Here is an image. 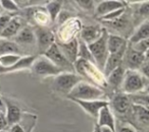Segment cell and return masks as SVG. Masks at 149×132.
<instances>
[{"label": "cell", "instance_id": "6da1fadb", "mask_svg": "<svg viewBox=\"0 0 149 132\" xmlns=\"http://www.w3.org/2000/svg\"><path fill=\"white\" fill-rule=\"evenodd\" d=\"M108 35L107 30L102 29V34L100 36V38L95 41L94 43L89 44L88 48H89L90 52L92 53L94 57V60L96 62L97 68L99 69L101 72H103L104 67H105L106 61L108 59V49H107V40H108Z\"/></svg>", "mask_w": 149, "mask_h": 132}, {"label": "cell", "instance_id": "7a4b0ae2", "mask_svg": "<svg viewBox=\"0 0 149 132\" xmlns=\"http://www.w3.org/2000/svg\"><path fill=\"white\" fill-rule=\"evenodd\" d=\"M103 95L104 91L100 87L82 80L72 89L68 97L72 101V100L95 101V100H100V98H102Z\"/></svg>", "mask_w": 149, "mask_h": 132}, {"label": "cell", "instance_id": "3957f363", "mask_svg": "<svg viewBox=\"0 0 149 132\" xmlns=\"http://www.w3.org/2000/svg\"><path fill=\"white\" fill-rule=\"evenodd\" d=\"M31 70L36 75L41 77H55L58 74H60V73L64 72L63 70H61L59 67H57L53 62H51L44 55H40L36 57V59L34 60L33 64L31 66Z\"/></svg>", "mask_w": 149, "mask_h": 132}, {"label": "cell", "instance_id": "277c9868", "mask_svg": "<svg viewBox=\"0 0 149 132\" xmlns=\"http://www.w3.org/2000/svg\"><path fill=\"white\" fill-rule=\"evenodd\" d=\"M80 81H82L81 76L74 74V72H62L54 77L53 89L58 93L68 96Z\"/></svg>", "mask_w": 149, "mask_h": 132}, {"label": "cell", "instance_id": "5b68a950", "mask_svg": "<svg viewBox=\"0 0 149 132\" xmlns=\"http://www.w3.org/2000/svg\"><path fill=\"white\" fill-rule=\"evenodd\" d=\"M123 91L126 95H135L145 87L144 76L139 71L127 70L123 81Z\"/></svg>", "mask_w": 149, "mask_h": 132}, {"label": "cell", "instance_id": "8992f818", "mask_svg": "<svg viewBox=\"0 0 149 132\" xmlns=\"http://www.w3.org/2000/svg\"><path fill=\"white\" fill-rule=\"evenodd\" d=\"M45 57H47L51 62H53L57 67H59L64 72H74V65H72L68 59L63 56L61 51L58 48L57 44H53L45 53L43 54Z\"/></svg>", "mask_w": 149, "mask_h": 132}, {"label": "cell", "instance_id": "52a82bcc", "mask_svg": "<svg viewBox=\"0 0 149 132\" xmlns=\"http://www.w3.org/2000/svg\"><path fill=\"white\" fill-rule=\"evenodd\" d=\"M36 37L38 48L41 53H45L53 44H55L54 35L50 30L44 29V28H37L34 31Z\"/></svg>", "mask_w": 149, "mask_h": 132}, {"label": "cell", "instance_id": "ba28073f", "mask_svg": "<svg viewBox=\"0 0 149 132\" xmlns=\"http://www.w3.org/2000/svg\"><path fill=\"white\" fill-rule=\"evenodd\" d=\"M126 64L128 66L129 70H138L141 68V66L143 65L145 61H146V57L145 54L142 52H139L135 50L134 48H127L126 51Z\"/></svg>", "mask_w": 149, "mask_h": 132}, {"label": "cell", "instance_id": "9c48e42d", "mask_svg": "<svg viewBox=\"0 0 149 132\" xmlns=\"http://www.w3.org/2000/svg\"><path fill=\"white\" fill-rule=\"evenodd\" d=\"M58 48L63 54V56L74 65L78 61V53H79V41L76 38L70 40L68 43H58Z\"/></svg>", "mask_w": 149, "mask_h": 132}, {"label": "cell", "instance_id": "30bf717a", "mask_svg": "<svg viewBox=\"0 0 149 132\" xmlns=\"http://www.w3.org/2000/svg\"><path fill=\"white\" fill-rule=\"evenodd\" d=\"M125 8V2L118 1V0H105L101 1L95 8V15L99 19L109 14L111 12H114L116 10Z\"/></svg>", "mask_w": 149, "mask_h": 132}, {"label": "cell", "instance_id": "8fae6325", "mask_svg": "<svg viewBox=\"0 0 149 132\" xmlns=\"http://www.w3.org/2000/svg\"><path fill=\"white\" fill-rule=\"evenodd\" d=\"M77 103L86 113L91 115L92 117H98L100 110L104 107L109 106V103L104 100H95V101H81V100H72Z\"/></svg>", "mask_w": 149, "mask_h": 132}, {"label": "cell", "instance_id": "7c38bea8", "mask_svg": "<svg viewBox=\"0 0 149 132\" xmlns=\"http://www.w3.org/2000/svg\"><path fill=\"white\" fill-rule=\"evenodd\" d=\"M127 48H128V45H125L118 52L108 56V59L106 61L105 67H104V70H103L105 76H107L112 70H114L116 68H118V66L122 65V62L125 57V54H126Z\"/></svg>", "mask_w": 149, "mask_h": 132}, {"label": "cell", "instance_id": "4fadbf2b", "mask_svg": "<svg viewBox=\"0 0 149 132\" xmlns=\"http://www.w3.org/2000/svg\"><path fill=\"white\" fill-rule=\"evenodd\" d=\"M97 119V125L99 127H108L113 132H116V121H114V117L110 111L109 106L102 108L100 110Z\"/></svg>", "mask_w": 149, "mask_h": 132}, {"label": "cell", "instance_id": "5bb4252c", "mask_svg": "<svg viewBox=\"0 0 149 132\" xmlns=\"http://www.w3.org/2000/svg\"><path fill=\"white\" fill-rule=\"evenodd\" d=\"M22 29H23V21H22L21 17H11L10 21L8 23L7 27L5 28L0 39L7 40L13 37H17V35L22 31Z\"/></svg>", "mask_w": 149, "mask_h": 132}, {"label": "cell", "instance_id": "9a60e30c", "mask_svg": "<svg viewBox=\"0 0 149 132\" xmlns=\"http://www.w3.org/2000/svg\"><path fill=\"white\" fill-rule=\"evenodd\" d=\"M102 34V29L99 27H94V25H88L84 27L81 32V39L85 42L87 45L94 43L100 38Z\"/></svg>", "mask_w": 149, "mask_h": 132}, {"label": "cell", "instance_id": "2e32d148", "mask_svg": "<svg viewBox=\"0 0 149 132\" xmlns=\"http://www.w3.org/2000/svg\"><path fill=\"white\" fill-rule=\"evenodd\" d=\"M35 59H36V56H25V57H22L21 59H19L15 65L11 66V67H8V68H2V67H0V74L15 72V71H19V70H22V69H26V68H31L32 64H33Z\"/></svg>", "mask_w": 149, "mask_h": 132}, {"label": "cell", "instance_id": "e0dca14e", "mask_svg": "<svg viewBox=\"0 0 149 132\" xmlns=\"http://www.w3.org/2000/svg\"><path fill=\"white\" fill-rule=\"evenodd\" d=\"M112 107L118 114H126L131 106V99L126 94H118L112 99Z\"/></svg>", "mask_w": 149, "mask_h": 132}, {"label": "cell", "instance_id": "ac0fdd59", "mask_svg": "<svg viewBox=\"0 0 149 132\" xmlns=\"http://www.w3.org/2000/svg\"><path fill=\"white\" fill-rule=\"evenodd\" d=\"M125 73H126V70L124 69V67L122 65L118 66V68L112 70L106 76V82H107V85H110L111 87H114V89L118 87H122L123 81H124Z\"/></svg>", "mask_w": 149, "mask_h": 132}, {"label": "cell", "instance_id": "d6986e66", "mask_svg": "<svg viewBox=\"0 0 149 132\" xmlns=\"http://www.w3.org/2000/svg\"><path fill=\"white\" fill-rule=\"evenodd\" d=\"M17 45H32L36 42L35 33L29 27H25L15 38Z\"/></svg>", "mask_w": 149, "mask_h": 132}, {"label": "cell", "instance_id": "ffe728a7", "mask_svg": "<svg viewBox=\"0 0 149 132\" xmlns=\"http://www.w3.org/2000/svg\"><path fill=\"white\" fill-rule=\"evenodd\" d=\"M125 45H127L126 39H124V38L120 37V36H118V35H112V34L108 35L107 49H108L109 55L118 52Z\"/></svg>", "mask_w": 149, "mask_h": 132}, {"label": "cell", "instance_id": "44dd1931", "mask_svg": "<svg viewBox=\"0 0 149 132\" xmlns=\"http://www.w3.org/2000/svg\"><path fill=\"white\" fill-rule=\"evenodd\" d=\"M6 120L9 126H13L15 124H19V120L22 118V111L17 106L13 104H7L6 107Z\"/></svg>", "mask_w": 149, "mask_h": 132}, {"label": "cell", "instance_id": "7402d4cb", "mask_svg": "<svg viewBox=\"0 0 149 132\" xmlns=\"http://www.w3.org/2000/svg\"><path fill=\"white\" fill-rule=\"evenodd\" d=\"M149 38V21L143 23L138 29L136 30L133 36L131 37L130 42L135 45V44L139 43V42L143 41V40H146Z\"/></svg>", "mask_w": 149, "mask_h": 132}, {"label": "cell", "instance_id": "603a6c76", "mask_svg": "<svg viewBox=\"0 0 149 132\" xmlns=\"http://www.w3.org/2000/svg\"><path fill=\"white\" fill-rule=\"evenodd\" d=\"M19 45L15 42L1 39V41H0V56L7 55V54L19 55Z\"/></svg>", "mask_w": 149, "mask_h": 132}, {"label": "cell", "instance_id": "cb8c5ba5", "mask_svg": "<svg viewBox=\"0 0 149 132\" xmlns=\"http://www.w3.org/2000/svg\"><path fill=\"white\" fill-rule=\"evenodd\" d=\"M78 59H82V60H85L87 62H90V63L94 64L96 65V62L94 60V57L92 55V53L90 52L89 48H88V45L81 41L79 42V53H78Z\"/></svg>", "mask_w": 149, "mask_h": 132}, {"label": "cell", "instance_id": "d4e9b609", "mask_svg": "<svg viewBox=\"0 0 149 132\" xmlns=\"http://www.w3.org/2000/svg\"><path fill=\"white\" fill-rule=\"evenodd\" d=\"M62 1H50L46 5V10L49 15L50 19L54 21L58 17L59 13L61 12Z\"/></svg>", "mask_w": 149, "mask_h": 132}, {"label": "cell", "instance_id": "484cf974", "mask_svg": "<svg viewBox=\"0 0 149 132\" xmlns=\"http://www.w3.org/2000/svg\"><path fill=\"white\" fill-rule=\"evenodd\" d=\"M133 111L138 120L143 124H149V108L140 105H133Z\"/></svg>", "mask_w": 149, "mask_h": 132}, {"label": "cell", "instance_id": "4316f807", "mask_svg": "<svg viewBox=\"0 0 149 132\" xmlns=\"http://www.w3.org/2000/svg\"><path fill=\"white\" fill-rule=\"evenodd\" d=\"M21 56L15 55V54H7V55H1L0 56V67L2 68H8L11 67L13 65H15Z\"/></svg>", "mask_w": 149, "mask_h": 132}, {"label": "cell", "instance_id": "83f0119b", "mask_svg": "<svg viewBox=\"0 0 149 132\" xmlns=\"http://www.w3.org/2000/svg\"><path fill=\"white\" fill-rule=\"evenodd\" d=\"M131 100L135 105L144 106L146 108H149V95H133L131 97Z\"/></svg>", "mask_w": 149, "mask_h": 132}, {"label": "cell", "instance_id": "f1b7e54d", "mask_svg": "<svg viewBox=\"0 0 149 132\" xmlns=\"http://www.w3.org/2000/svg\"><path fill=\"white\" fill-rule=\"evenodd\" d=\"M0 3H1V7L9 12H15L19 10V6H17V2L13 1V0H1Z\"/></svg>", "mask_w": 149, "mask_h": 132}, {"label": "cell", "instance_id": "f546056e", "mask_svg": "<svg viewBox=\"0 0 149 132\" xmlns=\"http://www.w3.org/2000/svg\"><path fill=\"white\" fill-rule=\"evenodd\" d=\"M11 19V15L9 14H0V37L4 32L5 28L7 27L8 23Z\"/></svg>", "mask_w": 149, "mask_h": 132}, {"label": "cell", "instance_id": "4dcf8cb0", "mask_svg": "<svg viewBox=\"0 0 149 132\" xmlns=\"http://www.w3.org/2000/svg\"><path fill=\"white\" fill-rule=\"evenodd\" d=\"M133 48H134L135 50H137V51L142 52V53L145 54V52H146L149 48V38L146 40H143V41L139 42V43L135 44Z\"/></svg>", "mask_w": 149, "mask_h": 132}, {"label": "cell", "instance_id": "1f68e13d", "mask_svg": "<svg viewBox=\"0 0 149 132\" xmlns=\"http://www.w3.org/2000/svg\"><path fill=\"white\" fill-rule=\"evenodd\" d=\"M139 70H140V73L145 78L149 79V60L146 59V61L143 63V65L141 66V68Z\"/></svg>", "mask_w": 149, "mask_h": 132}, {"label": "cell", "instance_id": "d6a6232c", "mask_svg": "<svg viewBox=\"0 0 149 132\" xmlns=\"http://www.w3.org/2000/svg\"><path fill=\"white\" fill-rule=\"evenodd\" d=\"M78 4H80V6L84 9H91L93 7V1L92 0H78L77 1Z\"/></svg>", "mask_w": 149, "mask_h": 132}, {"label": "cell", "instance_id": "836d02e7", "mask_svg": "<svg viewBox=\"0 0 149 132\" xmlns=\"http://www.w3.org/2000/svg\"><path fill=\"white\" fill-rule=\"evenodd\" d=\"M7 125H8V123H7L6 116H5V114H3L1 112L0 113V131H3L6 128Z\"/></svg>", "mask_w": 149, "mask_h": 132}, {"label": "cell", "instance_id": "e575fe53", "mask_svg": "<svg viewBox=\"0 0 149 132\" xmlns=\"http://www.w3.org/2000/svg\"><path fill=\"white\" fill-rule=\"evenodd\" d=\"M139 13L141 15H149V2H144L139 8Z\"/></svg>", "mask_w": 149, "mask_h": 132}, {"label": "cell", "instance_id": "d590c367", "mask_svg": "<svg viewBox=\"0 0 149 132\" xmlns=\"http://www.w3.org/2000/svg\"><path fill=\"white\" fill-rule=\"evenodd\" d=\"M10 132H25V130L23 129V127L19 124H15V125L11 126Z\"/></svg>", "mask_w": 149, "mask_h": 132}, {"label": "cell", "instance_id": "8d00e7d4", "mask_svg": "<svg viewBox=\"0 0 149 132\" xmlns=\"http://www.w3.org/2000/svg\"><path fill=\"white\" fill-rule=\"evenodd\" d=\"M120 132H136V130L132 126H123L120 129Z\"/></svg>", "mask_w": 149, "mask_h": 132}, {"label": "cell", "instance_id": "74e56055", "mask_svg": "<svg viewBox=\"0 0 149 132\" xmlns=\"http://www.w3.org/2000/svg\"><path fill=\"white\" fill-rule=\"evenodd\" d=\"M100 131H101V132H113L111 129H109L108 127H100Z\"/></svg>", "mask_w": 149, "mask_h": 132}, {"label": "cell", "instance_id": "f35d334b", "mask_svg": "<svg viewBox=\"0 0 149 132\" xmlns=\"http://www.w3.org/2000/svg\"><path fill=\"white\" fill-rule=\"evenodd\" d=\"M145 57H146L147 60H149V48H148V50L145 52Z\"/></svg>", "mask_w": 149, "mask_h": 132}, {"label": "cell", "instance_id": "ab89813d", "mask_svg": "<svg viewBox=\"0 0 149 132\" xmlns=\"http://www.w3.org/2000/svg\"><path fill=\"white\" fill-rule=\"evenodd\" d=\"M94 132H101L100 131V127L98 125H96V127H95V131Z\"/></svg>", "mask_w": 149, "mask_h": 132}, {"label": "cell", "instance_id": "60d3db41", "mask_svg": "<svg viewBox=\"0 0 149 132\" xmlns=\"http://www.w3.org/2000/svg\"><path fill=\"white\" fill-rule=\"evenodd\" d=\"M145 93H146V95H149V85L145 89Z\"/></svg>", "mask_w": 149, "mask_h": 132}, {"label": "cell", "instance_id": "b9f144b4", "mask_svg": "<svg viewBox=\"0 0 149 132\" xmlns=\"http://www.w3.org/2000/svg\"><path fill=\"white\" fill-rule=\"evenodd\" d=\"M0 8H1V3H0Z\"/></svg>", "mask_w": 149, "mask_h": 132}, {"label": "cell", "instance_id": "7bdbcfd3", "mask_svg": "<svg viewBox=\"0 0 149 132\" xmlns=\"http://www.w3.org/2000/svg\"><path fill=\"white\" fill-rule=\"evenodd\" d=\"M0 113H1V112H0Z\"/></svg>", "mask_w": 149, "mask_h": 132}]
</instances>
